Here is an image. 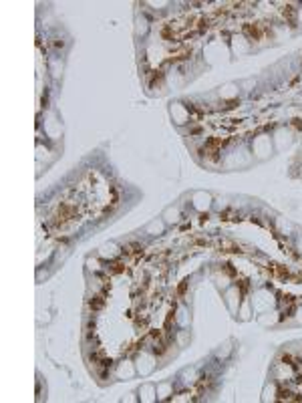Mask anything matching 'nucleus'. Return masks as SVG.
Instances as JSON below:
<instances>
[{
	"mask_svg": "<svg viewBox=\"0 0 302 403\" xmlns=\"http://www.w3.org/2000/svg\"><path fill=\"white\" fill-rule=\"evenodd\" d=\"M298 22H300V26H302V8H298Z\"/></svg>",
	"mask_w": 302,
	"mask_h": 403,
	"instance_id": "7c9ffc66",
	"label": "nucleus"
},
{
	"mask_svg": "<svg viewBox=\"0 0 302 403\" xmlns=\"http://www.w3.org/2000/svg\"><path fill=\"white\" fill-rule=\"evenodd\" d=\"M272 141H274V149H276V151H284L286 147L292 145L294 133H292L290 129H286V127H278V129L274 131V135H272Z\"/></svg>",
	"mask_w": 302,
	"mask_h": 403,
	"instance_id": "423d86ee",
	"label": "nucleus"
},
{
	"mask_svg": "<svg viewBox=\"0 0 302 403\" xmlns=\"http://www.w3.org/2000/svg\"><path fill=\"white\" fill-rule=\"evenodd\" d=\"M123 401H139V395H137V393H127V395L123 397Z\"/></svg>",
	"mask_w": 302,
	"mask_h": 403,
	"instance_id": "cd10ccee",
	"label": "nucleus"
},
{
	"mask_svg": "<svg viewBox=\"0 0 302 403\" xmlns=\"http://www.w3.org/2000/svg\"><path fill=\"white\" fill-rule=\"evenodd\" d=\"M147 33H149V22H147V18L145 16H137L135 18V37H147Z\"/></svg>",
	"mask_w": 302,
	"mask_h": 403,
	"instance_id": "4be33fe9",
	"label": "nucleus"
},
{
	"mask_svg": "<svg viewBox=\"0 0 302 403\" xmlns=\"http://www.w3.org/2000/svg\"><path fill=\"white\" fill-rule=\"evenodd\" d=\"M252 308H254V313H258V315H262V313H268V311H272L274 306H276V296H274V292H270L268 288H260V290H256L254 294H252Z\"/></svg>",
	"mask_w": 302,
	"mask_h": 403,
	"instance_id": "f03ea898",
	"label": "nucleus"
},
{
	"mask_svg": "<svg viewBox=\"0 0 302 403\" xmlns=\"http://www.w3.org/2000/svg\"><path fill=\"white\" fill-rule=\"evenodd\" d=\"M240 95V83L236 81H230V83H224L220 89H218V97L224 99V101H232Z\"/></svg>",
	"mask_w": 302,
	"mask_h": 403,
	"instance_id": "1a4fd4ad",
	"label": "nucleus"
},
{
	"mask_svg": "<svg viewBox=\"0 0 302 403\" xmlns=\"http://www.w3.org/2000/svg\"><path fill=\"white\" fill-rule=\"evenodd\" d=\"M296 319H298V323H302V306L298 308V315H296Z\"/></svg>",
	"mask_w": 302,
	"mask_h": 403,
	"instance_id": "c756f323",
	"label": "nucleus"
},
{
	"mask_svg": "<svg viewBox=\"0 0 302 403\" xmlns=\"http://www.w3.org/2000/svg\"><path fill=\"white\" fill-rule=\"evenodd\" d=\"M137 395H139V401L141 403H155L157 401V385H153V383H143V385L137 389Z\"/></svg>",
	"mask_w": 302,
	"mask_h": 403,
	"instance_id": "f8f14e48",
	"label": "nucleus"
},
{
	"mask_svg": "<svg viewBox=\"0 0 302 403\" xmlns=\"http://www.w3.org/2000/svg\"><path fill=\"white\" fill-rule=\"evenodd\" d=\"M276 226H278V230L282 232V234H286V236H294L296 234V226L292 222L284 220V218H276Z\"/></svg>",
	"mask_w": 302,
	"mask_h": 403,
	"instance_id": "5701e85b",
	"label": "nucleus"
},
{
	"mask_svg": "<svg viewBox=\"0 0 302 403\" xmlns=\"http://www.w3.org/2000/svg\"><path fill=\"white\" fill-rule=\"evenodd\" d=\"M276 153L274 149V141L270 135H256L252 139V156L258 162H266Z\"/></svg>",
	"mask_w": 302,
	"mask_h": 403,
	"instance_id": "f257e3e1",
	"label": "nucleus"
},
{
	"mask_svg": "<svg viewBox=\"0 0 302 403\" xmlns=\"http://www.w3.org/2000/svg\"><path fill=\"white\" fill-rule=\"evenodd\" d=\"M250 51H252V45L246 37H242V35H234L232 37V53L234 55L242 57V55H248Z\"/></svg>",
	"mask_w": 302,
	"mask_h": 403,
	"instance_id": "9d476101",
	"label": "nucleus"
},
{
	"mask_svg": "<svg viewBox=\"0 0 302 403\" xmlns=\"http://www.w3.org/2000/svg\"><path fill=\"white\" fill-rule=\"evenodd\" d=\"M254 87H256V79H246V81H240V91H246V93H250Z\"/></svg>",
	"mask_w": 302,
	"mask_h": 403,
	"instance_id": "393cba45",
	"label": "nucleus"
},
{
	"mask_svg": "<svg viewBox=\"0 0 302 403\" xmlns=\"http://www.w3.org/2000/svg\"><path fill=\"white\" fill-rule=\"evenodd\" d=\"M115 375L117 379L125 381V379H133L137 375V369H135V361H129V359H123L117 363V369H115Z\"/></svg>",
	"mask_w": 302,
	"mask_h": 403,
	"instance_id": "6e6552de",
	"label": "nucleus"
},
{
	"mask_svg": "<svg viewBox=\"0 0 302 403\" xmlns=\"http://www.w3.org/2000/svg\"><path fill=\"white\" fill-rule=\"evenodd\" d=\"M133 361H135L137 375H141V377H149L151 373L157 369V359L153 357V353H149V351H139Z\"/></svg>",
	"mask_w": 302,
	"mask_h": 403,
	"instance_id": "7ed1b4c3",
	"label": "nucleus"
},
{
	"mask_svg": "<svg viewBox=\"0 0 302 403\" xmlns=\"http://www.w3.org/2000/svg\"><path fill=\"white\" fill-rule=\"evenodd\" d=\"M169 115L173 119V123L179 125V127L190 121V111H188V107L182 101H171L169 103Z\"/></svg>",
	"mask_w": 302,
	"mask_h": 403,
	"instance_id": "0eeeda50",
	"label": "nucleus"
},
{
	"mask_svg": "<svg viewBox=\"0 0 302 403\" xmlns=\"http://www.w3.org/2000/svg\"><path fill=\"white\" fill-rule=\"evenodd\" d=\"M121 254V246L117 242H105L103 246L99 248V256L105 258V260H113Z\"/></svg>",
	"mask_w": 302,
	"mask_h": 403,
	"instance_id": "4468645a",
	"label": "nucleus"
},
{
	"mask_svg": "<svg viewBox=\"0 0 302 403\" xmlns=\"http://www.w3.org/2000/svg\"><path fill=\"white\" fill-rule=\"evenodd\" d=\"M252 315H254V308H252V300L250 298H242V304H240V308H238V315H236V319L238 321H242V323H246V321H250Z\"/></svg>",
	"mask_w": 302,
	"mask_h": 403,
	"instance_id": "a211bd4d",
	"label": "nucleus"
},
{
	"mask_svg": "<svg viewBox=\"0 0 302 403\" xmlns=\"http://www.w3.org/2000/svg\"><path fill=\"white\" fill-rule=\"evenodd\" d=\"M87 266H89V270H99V262L95 260V258H87Z\"/></svg>",
	"mask_w": 302,
	"mask_h": 403,
	"instance_id": "bb28decb",
	"label": "nucleus"
},
{
	"mask_svg": "<svg viewBox=\"0 0 302 403\" xmlns=\"http://www.w3.org/2000/svg\"><path fill=\"white\" fill-rule=\"evenodd\" d=\"M296 248L302 252V234H298V232H296Z\"/></svg>",
	"mask_w": 302,
	"mask_h": 403,
	"instance_id": "c85d7f7f",
	"label": "nucleus"
},
{
	"mask_svg": "<svg viewBox=\"0 0 302 403\" xmlns=\"http://www.w3.org/2000/svg\"><path fill=\"white\" fill-rule=\"evenodd\" d=\"M145 4L151 6V8H155V10H161V8H167V6H169L167 0H159V2H157V0H149V2H145Z\"/></svg>",
	"mask_w": 302,
	"mask_h": 403,
	"instance_id": "a878e982",
	"label": "nucleus"
},
{
	"mask_svg": "<svg viewBox=\"0 0 302 403\" xmlns=\"http://www.w3.org/2000/svg\"><path fill=\"white\" fill-rule=\"evenodd\" d=\"M49 69H50V75H52L54 79H61V77H63V69H65V65H63V58H58V57L50 58Z\"/></svg>",
	"mask_w": 302,
	"mask_h": 403,
	"instance_id": "b1692460",
	"label": "nucleus"
},
{
	"mask_svg": "<svg viewBox=\"0 0 302 403\" xmlns=\"http://www.w3.org/2000/svg\"><path fill=\"white\" fill-rule=\"evenodd\" d=\"M167 230V224L163 222V218L159 216V218H153L149 220L147 224H145V228H143V234H147L151 238H155V236H163Z\"/></svg>",
	"mask_w": 302,
	"mask_h": 403,
	"instance_id": "9b49d317",
	"label": "nucleus"
},
{
	"mask_svg": "<svg viewBox=\"0 0 302 403\" xmlns=\"http://www.w3.org/2000/svg\"><path fill=\"white\" fill-rule=\"evenodd\" d=\"M232 353H234V341L228 339V341H224L222 345L214 351V357H216L218 361H228V359L232 357Z\"/></svg>",
	"mask_w": 302,
	"mask_h": 403,
	"instance_id": "dca6fc26",
	"label": "nucleus"
},
{
	"mask_svg": "<svg viewBox=\"0 0 302 403\" xmlns=\"http://www.w3.org/2000/svg\"><path fill=\"white\" fill-rule=\"evenodd\" d=\"M264 403L268 401H276L278 399V383L276 381H268L262 389V397H260Z\"/></svg>",
	"mask_w": 302,
	"mask_h": 403,
	"instance_id": "f3484780",
	"label": "nucleus"
},
{
	"mask_svg": "<svg viewBox=\"0 0 302 403\" xmlns=\"http://www.w3.org/2000/svg\"><path fill=\"white\" fill-rule=\"evenodd\" d=\"M173 395V383L171 381H159L157 383V401H165Z\"/></svg>",
	"mask_w": 302,
	"mask_h": 403,
	"instance_id": "6ab92c4d",
	"label": "nucleus"
},
{
	"mask_svg": "<svg viewBox=\"0 0 302 403\" xmlns=\"http://www.w3.org/2000/svg\"><path fill=\"white\" fill-rule=\"evenodd\" d=\"M224 304H226V308L230 311V315L236 317V315H238V308H240V304H242L240 288L234 287V285H230V287L226 288V290H224Z\"/></svg>",
	"mask_w": 302,
	"mask_h": 403,
	"instance_id": "39448f33",
	"label": "nucleus"
},
{
	"mask_svg": "<svg viewBox=\"0 0 302 403\" xmlns=\"http://www.w3.org/2000/svg\"><path fill=\"white\" fill-rule=\"evenodd\" d=\"M161 218L167 226H175L179 220H182V210L179 206H167L163 212H161Z\"/></svg>",
	"mask_w": 302,
	"mask_h": 403,
	"instance_id": "ddd939ff",
	"label": "nucleus"
},
{
	"mask_svg": "<svg viewBox=\"0 0 302 403\" xmlns=\"http://www.w3.org/2000/svg\"><path fill=\"white\" fill-rule=\"evenodd\" d=\"M179 379H182V385H186V387L192 385L198 379V367H186V369H182Z\"/></svg>",
	"mask_w": 302,
	"mask_h": 403,
	"instance_id": "aec40b11",
	"label": "nucleus"
},
{
	"mask_svg": "<svg viewBox=\"0 0 302 403\" xmlns=\"http://www.w3.org/2000/svg\"><path fill=\"white\" fill-rule=\"evenodd\" d=\"M190 200H192L194 210H198L201 214H205V212H209V210L214 208V196H212L209 192H205V190H196V192H192Z\"/></svg>",
	"mask_w": 302,
	"mask_h": 403,
	"instance_id": "20e7f679",
	"label": "nucleus"
},
{
	"mask_svg": "<svg viewBox=\"0 0 302 403\" xmlns=\"http://www.w3.org/2000/svg\"><path fill=\"white\" fill-rule=\"evenodd\" d=\"M258 323H260V327H264V329H268V327H276V325L280 323V315L272 308V311H268V313L258 315Z\"/></svg>",
	"mask_w": 302,
	"mask_h": 403,
	"instance_id": "2eb2a0df",
	"label": "nucleus"
},
{
	"mask_svg": "<svg viewBox=\"0 0 302 403\" xmlns=\"http://www.w3.org/2000/svg\"><path fill=\"white\" fill-rule=\"evenodd\" d=\"M175 321H177V325H179L182 329H188V327L192 325L190 311H188L186 306H179V308H177V315H175Z\"/></svg>",
	"mask_w": 302,
	"mask_h": 403,
	"instance_id": "412c9836",
	"label": "nucleus"
}]
</instances>
